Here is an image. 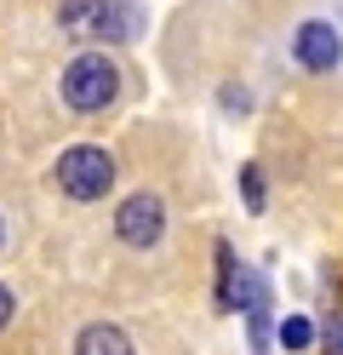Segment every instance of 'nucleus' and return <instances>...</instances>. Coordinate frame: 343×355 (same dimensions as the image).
I'll return each mask as SVG.
<instances>
[{"label":"nucleus","mask_w":343,"mask_h":355,"mask_svg":"<svg viewBox=\"0 0 343 355\" xmlns=\"http://www.w3.org/2000/svg\"><path fill=\"white\" fill-rule=\"evenodd\" d=\"M75 355H132V338L114 321H91V327H80Z\"/></svg>","instance_id":"nucleus-6"},{"label":"nucleus","mask_w":343,"mask_h":355,"mask_svg":"<svg viewBox=\"0 0 343 355\" xmlns=\"http://www.w3.org/2000/svg\"><path fill=\"white\" fill-rule=\"evenodd\" d=\"M337 58H343V40H337L332 24H304L297 29V63L304 69L326 75V69H337Z\"/></svg>","instance_id":"nucleus-5"},{"label":"nucleus","mask_w":343,"mask_h":355,"mask_svg":"<svg viewBox=\"0 0 343 355\" xmlns=\"http://www.w3.org/2000/svg\"><path fill=\"white\" fill-rule=\"evenodd\" d=\"M309 338H315V327L304 315H286L281 321V349H309Z\"/></svg>","instance_id":"nucleus-7"},{"label":"nucleus","mask_w":343,"mask_h":355,"mask_svg":"<svg viewBox=\"0 0 343 355\" xmlns=\"http://www.w3.org/2000/svg\"><path fill=\"white\" fill-rule=\"evenodd\" d=\"M240 189H246V207H252V212H263V172H258V166H246V172H240Z\"/></svg>","instance_id":"nucleus-8"},{"label":"nucleus","mask_w":343,"mask_h":355,"mask_svg":"<svg viewBox=\"0 0 343 355\" xmlns=\"http://www.w3.org/2000/svg\"><path fill=\"white\" fill-rule=\"evenodd\" d=\"M6 321H12V293L0 286V327H6Z\"/></svg>","instance_id":"nucleus-10"},{"label":"nucleus","mask_w":343,"mask_h":355,"mask_svg":"<svg viewBox=\"0 0 343 355\" xmlns=\"http://www.w3.org/2000/svg\"><path fill=\"white\" fill-rule=\"evenodd\" d=\"M109 184H114V161L98 144H75L58 161V189L69 201H98V195H109Z\"/></svg>","instance_id":"nucleus-3"},{"label":"nucleus","mask_w":343,"mask_h":355,"mask_svg":"<svg viewBox=\"0 0 343 355\" xmlns=\"http://www.w3.org/2000/svg\"><path fill=\"white\" fill-rule=\"evenodd\" d=\"M58 29L75 35V40H103V46H114V40L137 35V12L126 0H69L58 12Z\"/></svg>","instance_id":"nucleus-1"},{"label":"nucleus","mask_w":343,"mask_h":355,"mask_svg":"<svg viewBox=\"0 0 343 355\" xmlns=\"http://www.w3.org/2000/svg\"><path fill=\"white\" fill-rule=\"evenodd\" d=\"M114 92H121V75H114V58L103 52H86L69 63V75H63V98L75 115H98V109L114 103Z\"/></svg>","instance_id":"nucleus-2"},{"label":"nucleus","mask_w":343,"mask_h":355,"mask_svg":"<svg viewBox=\"0 0 343 355\" xmlns=\"http://www.w3.org/2000/svg\"><path fill=\"white\" fill-rule=\"evenodd\" d=\"M326 355H343V315H332L326 327Z\"/></svg>","instance_id":"nucleus-9"},{"label":"nucleus","mask_w":343,"mask_h":355,"mask_svg":"<svg viewBox=\"0 0 343 355\" xmlns=\"http://www.w3.org/2000/svg\"><path fill=\"white\" fill-rule=\"evenodd\" d=\"M0 241H6V230H0Z\"/></svg>","instance_id":"nucleus-11"},{"label":"nucleus","mask_w":343,"mask_h":355,"mask_svg":"<svg viewBox=\"0 0 343 355\" xmlns=\"http://www.w3.org/2000/svg\"><path fill=\"white\" fill-rule=\"evenodd\" d=\"M160 230H166V201H160L155 189H137L121 201V212H114V235L126 241V247H155Z\"/></svg>","instance_id":"nucleus-4"}]
</instances>
